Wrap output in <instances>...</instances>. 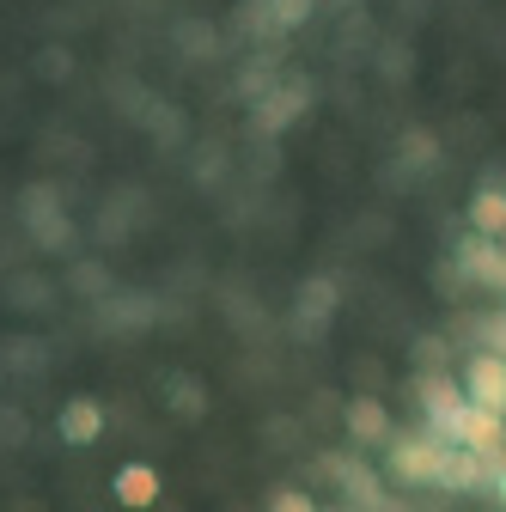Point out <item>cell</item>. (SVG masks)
Segmentation results:
<instances>
[{
  "mask_svg": "<svg viewBox=\"0 0 506 512\" xmlns=\"http://www.w3.org/2000/svg\"><path fill=\"white\" fill-rule=\"evenodd\" d=\"M446 445H452V439H439V433L397 439V445H391V458H385V470H391L397 482H439V464H446Z\"/></svg>",
  "mask_w": 506,
  "mask_h": 512,
  "instance_id": "obj_1",
  "label": "cell"
},
{
  "mask_svg": "<svg viewBox=\"0 0 506 512\" xmlns=\"http://www.w3.org/2000/svg\"><path fill=\"white\" fill-rule=\"evenodd\" d=\"M421 403H427V421H433V433L439 439H464V421H470V391H458L452 378H427L421 384Z\"/></svg>",
  "mask_w": 506,
  "mask_h": 512,
  "instance_id": "obj_2",
  "label": "cell"
},
{
  "mask_svg": "<svg viewBox=\"0 0 506 512\" xmlns=\"http://www.w3.org/2000/svg\"><path fill=\"white\" fill-rule=\"evenodd\" d=\"M19 220L31 226V238H37L43 250H61V244H68V214L55 208V189H49V183H31V189H25Z\"/></svg>",
  "mask_w": 506,
  "mask_h": 512,
  "instance_id": "obj_3",
  "label": "cell"
},
{
  "mask_svg": "<svg viewBox=\"0 0 506 512\" xmlns=\"http://www.w3.org/2000/svg\"><path fill=\"white\" fill-rule=\"evenodd\" d=\"M464 391H470V403H482V409H500V415H506V354H500V348L470 360Z\"/></svg>",
  "mask_w": 506,
  "mask_h": 512,
  "instance_id": "obj_4",
  "label": "cell"
},
{
  "mask_svg": "<svg viewBox=\"0 0 506 512\" xmlns=\"http://www.w3.org/2000/svg\"><path fill=\"white\" fill-rule=\"evenodd\" d=\"M458 445H476V452L494 464V458L506 452V415H500V409L470 403V421H464V439H458Z\"/></svg>",
  "mask_w": 506,
  "mask_h": 512,
  "instance_id": "obj_5",
  "label": "cell"
},
{
  "mask_svg": "<svg viewBox=\"0 0 506 512\" xmlns=\"http://www.w3.org/2000/svg\"><path fill=\"white\" fill-rule=\"evenodd\" d=\"M464 269H470L482 287H506V256H500V238L476 232V238L464 244Z\"/></svg>",
  "mask_w": 506,
  "mask_h": 512,
  "instance_id": "obj_6",
  "label": "cell"
},
{
  "mask_svg": "<svg viewBox=\"0 0 506 512\" xmlns=\"http://www.w3.org/2000/svg\"><path fill=\"white\" fill-rule=\"evenodd\" d=\"M98 433H104V403H92V397L61 403V439L68 445H92Z\"/></svg>",
  "mask_w": 506,
  "mask_h": 512,
  "instance_id": "obj_7",
  "label": "cell"
},
{
  "mask_svg": "<svg viewBox=\"0 0 506 512\" xmlns=\"http://www.w3.org/2000/svg\"><path fill=\"white\" fill-rule=\"evenodd\" d=\"M488 476V458L476 452V445H446V464H439V482L446 488H476Z\"/></svg>",
  "mask_w": 506,
  "mask_h": 512,
  "instance_id": "obj_8",
  "label": "cell"
},
{
  "mask_svg": "<svg viewBox=\"0 0 506 512\" xmlns=\"http://www.w3.org/2000/svg\"><path fill=\"white\" fill-rule=\"evenodd\" d=\"M330 317H336V281H305L299 287V330H324L330 324Z\"/></svg>",
  "mask_w": 506,
  "mask_h": 512,
  "instance_id": "obj_9",
  "label": "cell"
},
{
  "mask_svg": "<svg viewBox=\"0 0 506 512\" xmlns=\"http://www.w3.org/2000/svg\"><path fill=\"white\" fill-rule=\"evenodd\" d=\"M116 500L135 506V512L153 506V500H159V470H153V464H122V470H116Z\"/></svg>",
  "mask_w": 506,
  "mask_h": 512,
  "instance_id": "obj_10",
  "label": "cell"
},
{
  "mask_svg": "<svg viewBox=\"0 0 506 512\" xmlns=\"http://www.w3.org/2000/svg\"><path fill=\"white\" fill-rule=\"evenodd\" d=\"M348 433H354L360 445H378V439H391V415H385V403H372V397H354V403H348Z\"/></svg>",
  "mask_w": 506,
  "mask_h": 512,
  "instance_id": "obj_11",
  "label": "cell"
},
{
  "mask_svg": "<svg viewBox=\"0 0 506 512\" xmlns=\"http://www.w3.org/2000/svg\"><path fill=\"white\" fill-rule=\"evenodd\" d=\"M470 220H476V232L500 238L506 232V196H500V189H482V196L470 202Z\"/></svg>",
  "mask_w": 506,
  "mask_h": 512,
  "instance_id": "obj_12",
  "label": "cell"
},
{
  "mask_svg": "<svg viewBox=\"0 0 506 512\" xmlns=\"http://www.w3.org/2000/svg\"><path fill=\"white\" fill-rule=\"evenodd\" d=\"M263 25H275V31H293V25H305L311 19V0H263Z\"/></svg>",
  "mask_w": 506,
  "mask_h": 512,
  "instance_id": "obj_13",
  "label": "cell"
},
{
  "mask_svg": "<svg viewBox=\"0 0 506 512\" xmlns=\"http://www.w3.org/2000/svg\"><path fill=\"white\" fill-rule=\"evenodd\" d=\"M299 104H305V92H293V86H287V92H275V98L263 104V116H257V122L269 128V135H275V128H287V122L299 116Z\"/></svg>",
  "mask_w": 506,
  "mask_h": 512,
  "instance_id": "obj_14",
  "label": "cell"
},
{
  "mask_svg": "<svg viewBox=\"0 0 506 512\" xmlns=\"http://www.w3.org/2000/svg\"><path fill=\"white\" fill-rule=\"evenodd\" d=\"M275 512H318L305 494H275Z\"/></svg>",
  "mask_w": 506,
  "mask_h": 512,
  "instance_id": "obj_15",
  "label": "cell"
},
{
  "mask_svg": "<svg viewBox=\"0 0 506 512\" xmlns=\"http://www.w3.org/2000/svg\"><path fill=\"white\" fill-rule=\"evenodd\" d=\"M494 494H500V506H506V458H494Z\"/></svg>",
  "mask_w": 506,
  "mask_h": 512,
  "instance_id": "obj_16",
  "label": "cell"
},
{
  "mask_svg": "<svg viewBox=\"0 0 506 512\" xmlns=\"http://www.w3.org/2000/svg\"><path fill=\"white\" fill-rule=\"evenodd\" d=\"M494 348H500V354H506V324H494Z\"/></svg>",
  "mask_w": 506,
  "mask_h": 512,
  "instance_id": "obj_17",
  "label": "cell"
}]
</instances>
